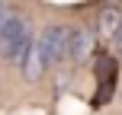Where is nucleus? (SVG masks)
I'll return each mask as SVG.
<instances>
[{
	"instance_id": "obj_3",
	"label": "nucleus",
	"mask_w": 122,
	"mask_h": 115,
	"mask_svg": "<svg viewBox=\"0 0 122 115\" xmlns=\"http://www.w3.org/2000/svg\"><path fill=\"white\" fill-rule=\"evenodd\" d=\"M90 55V32L84 29H67V58L84 61Z\"/></svg>"
},
{
	"instance_id": "obj_4",
	"label": "nucleus",
	"mask_w": 122,
	"mask_h": 115,
	"mask_svg": "<svg viewBox=\"0 0 122 115\" xmlns=\"http://www.w3.org/2000/svg\"><path fill=\"white\" fill-rule=\"evenodd\" d=\"M122 29V13L116 6H106L103 13H100V32H106V35H116Z\"/></svg>"
},
{
	"instance_id": "obj_2",
	"label": "nucleus",
	"mask_w": 122,
	"mask_h": 115,
	"mask_svg": "<svg viewBox=\"0 0 122 115\" xmlns=\"http://www.w3.org/2000/svg\"><path fill=\"white\" fill-rule=\"evenodd\" d=\"M61 58H67V29L64 26H48L42 29V35L36 38V48H32V61H29V77H39L45 67L58 64Z\"/></svg>"
},
{
	"instance_id": "obj_1",
	"label": "nucleus",
	"mask_w": 122,
	"mask_h": 115,
	"mask_svg": "<svg viewBox=\"0 0 122 115\" xmlns=\"http://www.w3.org/2000/svg\"><path fill=\"white\" fill-rule=\"evenodd\" d=\"M32 48H36V38H32L26 19L6 16V23L0 26V55L10 61V64H16V67H29Z\"/></svg>"
},
{
	"instance_id": "obj_6",
	"label": "nucleus",
	"mask_w": 122,
	"mask_h": 115,
	"mask_svg": "<svg viewBox=\"0 0 122 115\" xmlns=\"http://www.w3.org/2000/svg\"><path fill=\"white\" fill-rule=\"evenodd\" d=\"M6 16H10V13H6V6H3V3H0V26H3V23H6Z\"/></svg>"
},
{
	"instance_id": "obj_5",
	"label": "nucleus",
	"mask_w": 122,
	"mask_h": 115,
	"mask_svg": "<svg viewBox=\"0 0 122 115\" xmlns=\"http://www.w3.org/2000/svg\"><path fill=\"white\" fill-rule=\"evenodd\" d=\"M112 42H116V51H119V55H122V29L116 32V35H112Z\"/></svg>"
}]
</instances>
